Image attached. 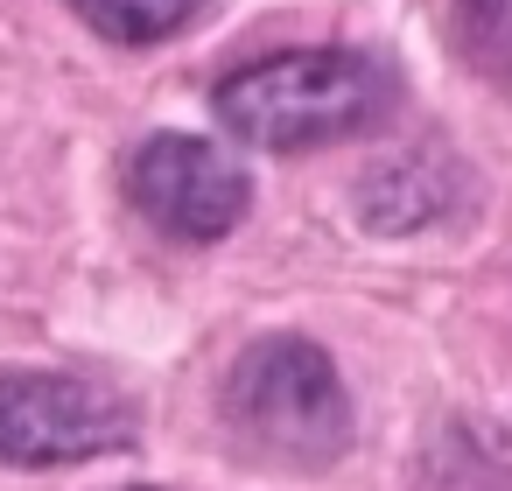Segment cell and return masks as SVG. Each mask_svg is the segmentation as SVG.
I'll return each instance as SVG.
<instances>
[{"label": "cell", "instance_id": "obj_5", "mask_svg": "<svg viewBox=\"0 0 512 491\" xmlns=\"http://www.w3.org/2000/svg\"><path fill=\"white\" fill-rule=\"evenodd\" d=\"M449 36H456L463 64L484 85L512 92V0H456V8H449Z\"/></svg>", "mask_w": 512, "mask_h": 491}, {"label": "cell", "instance_id": "obj_2", "mask_svg": "<svg viewBox=\"0 0 512 491\" xmlns=\"http://www.w3.org/2000/svg\"><path fill=\"white\" fill-rule=\"evenodd\" d=\"M218 414H225V428L246 456L281 463V470H323L351 449L344 379H337L330 351H316L309 337L246 344L225 372Z\"/></svg>", "mask_w": 512, "mask_h": 491}, {"label": "cell", "instance_id": "obj_3", "mask_svg": "<svg viewBox=\"0 0 512 491\" xmlns=\"http://www.w3.org/2000/svg\"><path fill=\"white\" fill-rule=\"evenodd\" d=\"M134 442V400L85 372H8L0 379V463L50 470Z\"/></svg>", "mask_w": 512, "mask_h": 491}, {"label": "cell", "instance_id": "obj_1", "mask_svg": "<svg viewBox=\"0 0 512 491\" xmlns=\"http://www.w3.org/2000/svg\"><path fill=\"white\" fill-rule=\"evenodd\" d=\"M211 106L232 141L302 155V148L379 127L393 106V78L365 50H288V57H260L232 71L211 92Z\"/></svg>", "mask_w": 512, "mask_h": 491}, {"label": "cell", "instance_id": "obj_4", "mask_svg": "<svg viewBox=\"0 0 512 491\" xmlns=\"http://www.w3.org/2000/svg\"><path fill=\"white\" fill-rule=\"evenodd\" d=\"M127 197L134 211L169 232V239H190V246H211L225 239L246 204H253V183L239 169V155H225L218 141H197V134H155L134 148L127 162Z\"/></svg>", "mask_w": 512, "mask_h": 491}, {"label": "cell", "instance_id": "obj_6", "mask_svg": "<svg viewBox=\"0 0 512 491\" xmlns=\"http://www.w3.org/2000/svg\"><path fill=\"white\" fill-rule=\"evenodd\" d=\"M71 8L106 36V43H162L176 36L204 0H71Z\"/></svg>", "mask_w": 512, "mask_h": 491}]
</instances>
